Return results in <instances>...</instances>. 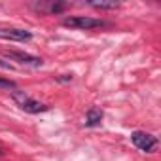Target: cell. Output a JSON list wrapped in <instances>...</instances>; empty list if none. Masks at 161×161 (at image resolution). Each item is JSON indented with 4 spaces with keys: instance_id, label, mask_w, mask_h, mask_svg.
I'll return each instance as SVG.
<instances>
[{
    "instance_id": "obj_1",
    "label": "cell",
    "mask_w": 161,
    "mask_h": 161,
    "mask_svg": "<svg viewBox=\"0 0 161 161\" xmlns=\"http://www.w3.org/2000/svg\"><path fill=\"white\" fill-rule=\"evenodd\" d=\"M63 25L68 29H78V31H93V29H101L106 23L103 19H95L89 15H74V17H66L63 19Z\"/></svg>"
},
{
    "instance_id": "obj_2",
    "label": "cell",
    "mask_w": 161,
    "mask_h": 161,
    "mask_svg": "<svg viewBox=\"0 0 161 161\" xmlns=\"http://www.w3.org/2000/svg\"><path fill=\"white\" fill-rule=\"evenodd\" d=\"M14 101L21 106V110H25V112H29V114H38V112H46L49 106H46V104H42V103H38L36 99H32V97H29L25 91H19V89H15L14 93Z\"/></svg>"
},
{
    "instance_id": "obj_3",
    "label": "cell",
    "mask_w": 161,
    "mask_h": 161,
    "mask_svg": "<svg viewBox=\"0 0 161 161\" xmlns=\"http://www.w3.org/2000/svg\"><path fill=\"white\" fill-rule=\"evenodd\" d=\"M131 140L140 152H146V153H150L157 148V138L150 133H144V131H135L131 135Z\"/></svg>"
},
{
    "instance_id": "obj_4",
    "label": "cell",
    "mask_w": 161,
    "mask_h": 161,
    "mask_svg": "<svg viewBox=\"0 0 161 161\" xmlns=\"http://www.w3.org/2000/svg\"><path fill=\"white\" fill-rule=\"evenodd\" d=\"M6 57H10L12 61H17L19 64H25V66H42V59L40 57H34V55H29V53H23V51H15V49H10L4 53Z\"/></svg>"
},
{
    "instance_id": "obj_5",
    "label": "cell",
    "mask_w": 161,
    "mask_h": 161,
    "mask_svg": "<svg viewBox=\"0 0 161 161\" xmlns=\"http://www.w3.org/2000/svg\"><path fill=\"white\" fill-rule=\"evenodd\" d=\"M0 38L14 40V42H29L32 34L25 29H0Z\"/></svg>"
},
{
    "instance_id": "obj_6",
    "label": "cell",
    "mask_w": 161,
    "mask_h": 161,
    "mask_svg": "<svg viewBox=\"0 0 161 161\" xmlns=\"http://www.w3.org/2000/svg\"><path fill=\"white\" fill-rule=\"evenodd\" d=\"M101 121H103V110L101 108H89L87 116H86V125L93 127V125H99Z\"/></svg>"
},
{
    "instance_id": "obj_7",
    "label": "cell",
    "mask_w": 161,
    "mask_h": 161,
    "mask_svg": "<svg viewBox=\"0 0 161 161\" xmlns=\"http://www.w3.org/2000/svg\"><path fill=\"white\" fill-rule=\"evenodd\" d=\"M89 6H93L97 10H118L119 8L118 2H89Z\"/></svg>"
},
{
    "instance_id": "obj_8",
    "label": "cell",
    "mask_w": 161,
    "mask_h": 161,
    "mask_svg": "<svg viewBox=\"0 0 161 161\" xmlns=\"http://www.w3.org/2000/svg\"><path fill=\"white\" fill-rule=\"evenodd\" d=\"M0 87H2V89H12V93L17 89V86H15V82H12V80H4V78H0Z\"/></svg>"
},
{
    "instance_id": "obj_9",
    "label": "cell",
    "mask_w": 161,
    "mask_h": 161,
    "mask_svg": "<svg viewBox=\"0 0 161 161\" xmlns=\"http://www.w3.org/2000/svg\"><path fill=\"white\" fill-rule=\"evenodd\" d=\"M2 153H4V152H2V148H0V155H2Z\"/></svg>"
}]
</instances>
